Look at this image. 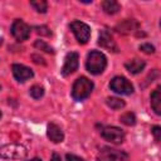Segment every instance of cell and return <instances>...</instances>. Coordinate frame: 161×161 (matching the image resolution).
Masks as SVG:
<instances>
[{"label": "cell", "instance_id": "1", "mask_svg": "<svg viewBox=\"0 0 161 161\" xmlns=\"http://www.w3.org/2000/svg\"><path fill=\"white\" fill-rule=\"evenodd\" d=\"M106 67H107V58L103 53L98 50H92L91 53H88L86 60V68L91 74L98 75L106 69Z\"/></svg>", "mask_w": 161, "mask_h": 161}, {"label": "cell", "instance_id": "2", "mask_svg": "<svg viewBox=\"0 0 161 161\" xmlns=\"http://www.w3.org/2000/svg\"><path fill=\"white\" fill-rule=\"evenodd\" d=\"M93 82L87 77H79L72 87V97L75 101H83L89 97L93 91Z\"/></svg>", "mask_w": 161, "mask_h": 161}, {"label": "cell", "instance_id": "3", "mask_svg": "<svg viewBox=\"0 0 161 161\" xmlns=\"http://www.w3.org/2000/svg\"><path fill=\"white\" fill-rule=\"evenodd\" d=\"M28 155L25 146L19 143H6L0 147V157L5 160H21Z\"/></svg>", "mask_w": 161, "mask_h": 161}, {"label": "cell", "instance_id": "4", "mask_svg": "<svg viewBox=\"0 0 161 161\" xmlns=\"http://www.w3.org/2000/svg\"><path fill=\"white\" fill-rule=\"evenodd\" d=\"M70 30L73 31V34L75 35V39L78 40L79 44H86L88 43L89 38H91V28L79 20H74L69 24Z\"/></svg>", "mask_w": 161, "mask_h": 161}, {"label": "cell", "instance_id": "5", "mask_svg": "<svg viewBox=\"0 0 161 161\" xmlns=\"http://www.w3.org/2000/svg\"><path fill=\"white\" fill-rule=\"evenodd\" d=\"M97 161H128V153L111 147H103L97 155Z\"/></svg>", "mask_w": 161, "mask_h": 161}, {"label": "cell", "instance_id": "6", "mask_svg": "<svg viewBox=\"0 0 161 161\" xmlns=\"http://www.w3.org/2000/svg\"><path fill=\"white\" fill-rule=\"evenodd\" d=\"M109 88L118 93V94H125V96H130L133 93V86L131 84V82L125 78V77H114L111 83H109Z\"/></svg>", "mask_w": 161, "mask_h": 161}, {"label": "cell", "instance_id": "7", "mask_svg": "<svg viewBox=\"0 0 161 161\" xmlns=\"http://www.w3.org/2000/svg\"><path fill=\"white\" fill-rule=\"evenodd\" d=\"M101 135L102 137L106 140V141H109L112 143H122L125 141V132L123 130L118 128V127H114V126H107V127H103L101 130Z\"/></svg>", "mask_w": 161, "mask_h": 161}, {"label": "cell", "instance_id": "8", "mask_svg": "<svg viewBox=\"0 0 161 161\" xmlns=\"http://www.w3.org/2000/svg\"><path fill=\"white\" fill-rule=\"evenodd\" d=\"M11 34L18 42H24L30 36V26L23 20L16 19L11 25Z\"/></svg>", "mask_w": 161, "mask_h": 161}, {"label": "cell", "instance_id": "9", "mask_svg": "<svg viewBox=\"0 0 161 161\" xmlns=\"http://www.w3.org/2000/svg\"><path fill=\"white\" fill-rule=\"evenodd\" d=\"M79 65V55L75 52H70L65 55L64 58V64L62 67V74L64 77H68L70 74H73Z\"/></svg>", "mask_w": 161, "mask_h": 161}, {"label": "cell", "instance_id": "10", "mask_svg": "<svg viewBox=\"0 0 161 161\" xmlns=\"http://www.w3.org/2000/svg\"><path fill=\"white\" fill-rule=\"evenodd\" d=\"M98 45H101L102 48L109 50V52H113V53H117L119 49H118V45L116 44L113 36L111 35V33L106 29L101 30L99 31V35H98Z\"/></svg>", "mask_w": 161, "mask_h": 161}, {"label": "cell", "instance_id": "11", "mask_svg": "<svg viewBox=\"0 0 161 161\" xmlns=\"http://www.w3.org/2000/svg\"><path fill=\"white\" fill-rule=\"evenodd\" d=\"M11 69H13L14 78L18 82H25V80H28V79L34 77L33 70L29 67H25L23 64H13Z\"/></svg>", "mask_w": 161, "mask_h": 161}, {"label": "cell", "instance_id": "12", "mask_svg": "<svg viewBox=\"0 0 161 161\" xmlns=\"http://www.w3.org/2000/svg\"><path fill=\"white\" fill-rule=\"evenodd\" d=\"M138 28H140V24L135 19H126L121 21L119 24H117L114 30L119 34H131V33L137 31Z\"/></svg>", "mask_w": 161, "mask_h": 161}, {"label": "cell", "instance_id": "13", "mask_svg": "<svg viewBox=\"0 0 161 161\" xmlns=\"http://www.w3.org/2000/svg\"><path fill=\"white\" fill-rule=\"evenodd\" d=\"M47 135H48L49 140L52 142H54V143H60L64 140V133H63L62 128L57 123H54V122H52V123L48 125V127H47Z\"/></svg>", "mask_w": 161, "mask_h": 161}, {"label": "cell", "instance_id": "14", "mask_svg": "<svg viewBox=\"0 0 161 161\" xmlns=\"http://www.w3.org/2000/svg\"><path fill=\"white\" fill-rule=\"evenodd\" d=\"M125 67L126 69L131 73V74H138L141 73L145 67H146V62L142 60V59H138V58H135V59H131L128 62L125 63Z\"/></svg>", "mask_w": 161, "mask_h": 161}, {"label": "cell", "instance_id": "15", "mask_svg": "<svg viewBox=\"0 0 161 161\" xmlns=\"http://www.w3.org/2000/svg\"><path fill=\"white\" fill-rule=\"evenodd\" d=\"M102 9L108 15H114L121 10V5L114 0H104L102 1Z\"/></svg>", "mask_w": 161, "mask_h": 161}, {"label": "cell", "instance_id": "16", "mask_svg": "<svg viewBox=\"0 0 161 161\" xmlns=\"http://www.w3.org/2000/svg\"><path fill=\"white\" fill-rule=\"evenodd\" d=\"M151 107L155 111L156 114H161V94H160V88H156L151 93Z\"/></svg>", "mask_w": 161, "mask_h": 161}, {"label": "cell", "instance_id": "17", "mask_svg": "<svg viewBox=\"0 0 161 161\" xmlns=\"http://www.w3.org/2000/svg\"><path fill=\"white\" fill-rule=\"evenodd\" d=\"M106 103L112 109H121V108H123L126 106L125 101L121 99V98H117V97H108L106 99Z\"/></svg>", "mask_w": 161, "mask_h": 161}, {"label": "cell", "instance_id": "18", "mask_svg": "<svg viewBox=\"0 0 161 161\" xmlns=\"http://www.w3.org/2000/svg\"><path fill=\"white\" fill-rule=\"evenodd\" d=\"M30 5L38 13H42V14L47 13V10H48V3L44 0H33V1H30Z\"/></svg>", "mask_w": 161, "mask_h": 161}, {"label": "cell", "instance_id": "19", "mask_svg": "<svg viewBox=\"0 0 161 161\" xmlns=\"http://www.w3.org/2000/svg\"><path fill=\"white\" fill-rule=\"evenodd\" d=\"M119 121L126 126H135L136 125V116L132 112H127L119 117Z\"/></svg>", "mask_w": 161, "mask_h": 161}, {"label": "cell", "instance_id": "20", "mask_svg": "<svg viewBox=\"0 0 161 161\" xmlns=\"http://www.w3.org/2000/svg\"><path fill=\"white\" fill-rule=\"evenodd\" d=\"M34 47L36 48V49H39V50H43V52H45V53H49V54H54V49L49 45V44H47L44 40H40V39H38V40H35V43H34Z\"/></svg>", "mask_w": 161, "mask_h": 161}, {"label": "cell", "instance_id": "21", "mask_svg": "<svg viewBox=\"0 0 161 161\" xmlns=\"http://www.w3.org/2000/svg\"><path fill=\"white\" fill-rule=\"evenodd\" d=\"M29 93L34 99H39V98H42L44 96V88L42 86H39V84H34L33 87H30Z\"/></svg>", "mask_w": 161, "mask_h": 161}, {"label": "cell", "instance_id": "22", "mask_svg": "<svg viewBox=\"0 0 161 161\" xmlns=\"http://www.w3.org/2000/svg\"><path fill=\"white\" fill-rule=\"evenodd\" d=\"M140 50H142L146 54H152V53H155V47L151 45L150 43H145V44L140 45Z\"/></svg>", "mask_w": 161, "mask_h": 161}, {"label": "cell", "instance_id": "23", "mask_svg": "<svg viewBox=\"0 0 161 161\" xmlns=\"http://www.w3.org/2000/svg\"><path fill=\"white\" fill-rule=\"evenodd\" d=\"M35 30H36V33H38V34H40V35H47V36L52 35V31H50V30H49V28H48V26H45V25L35 26Z\"/></svg>", "mask_w": 161, "mask_h": 161}, {"label": "cell", "instance_id": "24", "mask_svg": "<svg viewBox=\"0 0 161 161\" xmlns=\"http://www.w3.org/2000/svg\"><path fill=\"white\" fill-rule=\"evenodd\" d=\"M151 132H152L156 142H160V140H161V127L160 126H153L152 130H151Z\"/></svg>", "mask_w": 161, "mask_h": 161}, {"label": "cell", "instance_id": "25", "mask_svg": "<svg viewBox=\"0 0 161 161\" xmlns=\"http://www.w3.org/2000/svg\"><path fill=\"white\" fill-rule=\"evenodd\" d=\"M31 59H33V60H34V63H36V64L45 65V60H44V58H42V57L36 55V54H33V55H31Z\"/></svg>", "mask_w": 161, "mask_h": 161}, {"label": "cell", "instance_id": "26", "mask_svg": "<svg viewBox=\"0 0 161 161\" xmlns=\"http://www.w3.org/2000/svg\"><path fill=\"white\" fill-rule=\"evenodd\" d=\"M67 161H84V160L73 155V153H67Z\"/></svg>", "mask_w": 161, "mask_h": 161}, {"label": "cell", "instance_id": "27", "mask_svg": "<svg viewBox=\"0 0 161 161\" xmlns=\"http://www.w3.org/2000/svg\"><path fill=\"white\" fill-rule=\"evenodd\" d=\"M50 161H62V158H60V156L57 153V152H54L53 155H52V160Z\"/></svg>", "mask_w": 161, "mask_h": 161}, {"label": "cell", "instance_id": "28", "mask_svg": "<svg viewBox=\"0 0 161 161\" xmlns=\"http://www.w3.org/2000/svg\"><path fill=\"white\" fill-rule=\"evenodd\" d=\"M28 161H42V160L38 158V157H35V158H31V160H28Z\"/></svg>", "mask_w": 161, "mask_h": 161}, {"label": "cell", "instance_id": "29", "mask_svg": "<svg viewBox=\"0 0 161 161\" xmlns=\"http://www.w3.org/2000/svg\"><path fill=\"white\" fill-rule=\"evenodd\" d=\"M1 44H3V39L0 38V45H1Z\"/></svg>", "mask_w": 161, "mask_h": 161}, {"label": "cell", "instance_id": "30", "mask_svg": "<svg viewBox=\"0 0 161 161\" xmlns=\"http://www.w3.org/2000/svg\"><path fill=\"white\" fill-rule=\"evenodd\" d=\"M1 116H3V113H1V112H0V118H1Z\"/></svg>", "mask_w": 161, "mask_h": 161}, {"label": "cell", "instance_id": "31", "mask_svg": "<svg viewBox=\"0 0 161 161\" xmlns=\"http://www.w3.org/2000/svg\"><path fill=\"white\" fill-rule=\"evenodd\" d=\"M0 89H1V86H0Z\"/></svg>", "mask_w": 161, "mask_h": 161}]
</instances>
